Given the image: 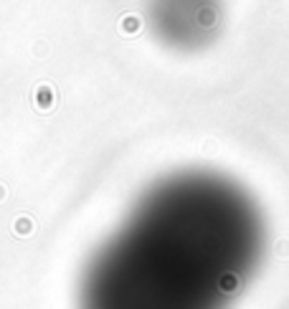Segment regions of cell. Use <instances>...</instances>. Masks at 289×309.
Returning <instances> with one entry per match:
<instances>
[{"label":"cell","instance_id":"cell-1","mask_svg":"<svg viewBox=\"0 0 289 309\" xmlns=\"http://www.w3.org/2000/svg\"><path fill=\"white\" fill-rule=\"evenodd\" d=\"M256 251L259 223L231 190L165 188L92 256L79 309H223Z\"/></svg>","mask_w":289,"mask_h":309}]
</instances>
